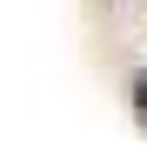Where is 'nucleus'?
<instances>
[{"label": "nucleus", "instance_id": "nucleus-1", "mask_svg": "<svg viewBox=\"0 0 147 147\" xmlns=\"http://www.w3.org/2000/svg\"><path fill=\"white\" fill-rule=\"evenodd\" d=\"M134 107H140V120H147V74L134 80Z\"/></svg>", "mask_w": 147, "mask_h": 147}]
</instances>
